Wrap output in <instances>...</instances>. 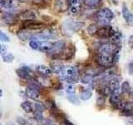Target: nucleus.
Here are the masks:
<instances>
[{
    "mask_svg": "<svg viewBox=\"0 0 133 125\" xmlns=\"http://www.w3.org/2000/svg\"><path fill=\"white\" fill-rule=\"evenodd\" d=\"M0 53H1V45H0Z\"/></svg>",
    "mask_w": 133,
    "mask_h": 125,
    "instance_id": "49530a36",
    "label": "nucleus"
},
{
    "mask_svg": "<svg viewBox=\"0 0 133 125\" xmlns=\"http://www.w3.org/2000/svg\"><path fill=\"white\" fill-rule=\"evenodd\" d=\"M122 92L125 94H131V89L130 86V83L128 82H124L122 84Z\"/></svg>",
    "mask_w": 133,
    "mask_h": 125,
    "instance_id": "a878e982",
    "label": "nucleus"
},
{
    "mask_svg": "<svg viewBox=\"0 0 133 125\" xmlns=\"http://www.w3.org/2000/svg\"><path fill=\"white\" fill-rule=\"evenodd\" d=\"M17 74L18 75V77L21 78L25 79V80H29L32 78L31 75V70L28 68H21L17 70Z\"/></svg>",
    "mask_w": 133,
    "mask_h": 125,
    "instance_id": "ddd939ff",
    "label": "nucleus"
},
{
    "mask_svg": "<svg viewBox=\"0 0 133 125\" xmlns=\"http://www.w3.org/2000/svg\"><path fill=\"white\" fill-rule=\"evenodd\" d=\"M6 125H15V124L14 123H12V122H9V123H8Z\"/></svg>",
    "mask_w": 133,
    "mask_h": 125,
    "instance_id": "37998d69",
    "label": "nucleus"
},
{
    "mask_svg": "<svg viewBox=\"0 0 133 125\" xmlns=\"http://www.w3.org/2000/svg\"><path fill=\"white\" fill-rule=\"evenodd\" d=\"M2 93H3V91H2V89H0V97H1L2 96Z\"/></svg>",
    "mask_w": 133,
    "mask_h": 125,
    "instance_id": "c03bdc74",
    "label": "nucleus"
},
{
    "mask_svg": "<svg viewBox=\"0 0 133 125\" xmlns=\"http://www.w3.org/2000/svg\"><path fill=\"white\" fill-rule=\"evenodd\" d=\"M15 3L12 0H0V11L3 9H10L14 8Z\"/></svg>",
    "mask_w": 133,
    "mask_h": 125,
    "instance_id": "aec40b11",
    "label": "nucleus"
},
{
    "mask_svg": "<svg viewBox=\"0 0 133 125\" xmlns=\"http://www.w3.org/2000/svg\"><path fill=\"white\" fill-rule=\"evenodd\" d=\"M29 45L32 49L38 50V46H39V41H37V39H32L29 43Z\"/></svg>",
    "mask_w": 133,
    "mask_h": 125,
    "instance_id": "2f4dec72",
    "label": "nucleus"
},
{
    "mask_svg": "<svg viewBox=\"0 0 133 125\" xmlns=\"http://www.w3.org/2000/svg\"><path fill=\"white\" fill-rule=\"evenodd\" d=\"M42 125H52V122L50 119H44L42 121Z\"/></svg>",
    "mask_w": 133,
    "mask_h": 125,
    "instance_id": "ea45409f",
    "label": "nucleus"
},
{
    "mask_svg": "<svg viewBox=\"0 0 133 125\" xmlns=\"http://www.w3.org/2000/svg\"><path fill=\"white\" fill-rule=\"evenodd\" d=\"M0 125H2V124H1V123H0Z\"/></svg>",
    "mask_w": 133,
    "mask_h": 125,
    "instance_id": "de8ad7c7",
    "label": "nucleus"
},
{
    "mask_svg": "<svg viewBox=\"0 0 133 125\" xmlns=\"http://www.w3.org/2000/svg\"><path fill=\"white\" fill-rule=\"evenodd\" d=\"M68 98L69 99L70 102H72L75 104H78L79 103V100L77 98V96H75L74 94H70V96H68Z\"/></svg>",
    "mask_w": 133,
    "mask_h": 125,
    "instance_id": "c9c22d12",
    "label": "nucleus"
},
{
    "mask_svg": "<svg viewBox=\"0 0 133 125\" xmlns=\"http://www.w3.org/2000/svg\"><path fill=\"white\" fill-rule=\"evenodd\" d=\"M122 102V97H121V93L118 92V90L112 92L110 97V103L111 105L114 107H120Z\"/></svg>",
    "mask_w": 133,
    "mask_h": 125,
    "instance_id": "9b49d317",
    "label": "nucleus"
},
{
    "mask_svg": "<svg viewBox=\"0 0 133 125\" xmlns=\"http://www.w3.org/2000/svg\"><path fill=\"white\" fill-rule=\"evenodd\" d=\"M26 94L28 97H29L30 98L37 100L40 96V92L38 89H37V87L32 84V85L28 86L26 89Z\"/></svg>",
    "mask_w": 133,
    "mask_h": 125,
    "instance_id": "1a4fd4ad",
    "label": "nucleus"
},
{
    "mask_svg": "<svg viewBox=\"0 0 133 125\" xmlns=\"http://www.w3.org/2000/svg\"><path fill=\"white\" fill-rule=\"evenodd\" d=\"M57 37V33L53 30H50V29H48V30H44L43 32H41L39 33H35L33 34V38L32 39H43V40H46V39H55Z\"/></svg>",
    "mask_w": 133,
    "mask_h": 125,
    "instance_id": "0eeeda50",
    "label": "nucleus"
},
{
    "mask_svg": "<svg viewBox=\"0 0 133 125\" xmlns=\"http://www.w3.org/2000/svg\"><path fill=\"white\" fill-rule=\"evenodd\" d=\"M2 21L6 24H8V25H12V24H14L16 22H17V18L14 14H10V12H6V14H4L2 18H1Z\"/></svg>",
    "mask_w": 133,
    "mask_h": 125,
    "instance_id": "4468645a",
    "label": "nucleus"
},
{
    "mask_svg": "<svg viewBox=\"0 0 133 125\" xmlns=\"http://www.w3.org/2000/svg\"><path fill=\"white\" fill-rule=\"evenodd\" d=\"M122 15L123 18L126 20V22L129 24H132L133 23V16L131 11L128 9V8L126 6V4H124L122 7Z\"/></svg>",
    "mask_w": 133,
    "mask_h": 125,
    "instance_id": "dca6fc26",
    "label": "nucleus"
},
{
    "mask_svg": "<svg viewBox=\"0 0 133 125\" xmlns=\"http://www.w3.org/2000/svg\"><path fill=\"white\" fill-rule=\"evenodd\" d=\"M64 124L65 125H73L72 123L70 122V121H68V119H66V118L64 119Z\"/></svg>",
    "mask_w": 133,
    "mask_h": 125,
    "instance_id": "a19ab883",
    "label": "nucleus"
},
{
    "mask_svg": "<svg viewBox=\"0 0 133 125\" xmlns=\"http://www.w3.org/2000/svg\"><path fill=\"white\" fill-rule=\"evenodd\" d=\"M52 47V43L49 41H43L39 42V46H38V50H40L41 52L44 53H48L50 51V49Z\"/></svg>",
    "mask_w": 133,
    "mask_h": 125,
    "instance_id": "a211bd4d",
    "label": "nucleus"
},
{
    "mask_svg": "<svg viewBox=\"0 0 133 125\" xmlns=\"http://www.w3.org/2000/svg\"><path fill=\"white\" fill-rule=\"evenodd\" d=\"M102 0H85V4L89 8H96L101 3Z\"/></svg>",
    "mask_w": 133,
    "mask_h": 125,
    "instance_id": "bb28decb",
    "label": "nucleus"
},
{
    "mask_svg": "<svg viewBox=\"0 0 133 125\" xmlns=\"http://www.w3.org/2000/svg\"><path fill=\"white\" fill-rule=\"evenodd\" d=\"M62 77L69 83H73L77 81L78 79V71L77 68L74 66L63 67L61 71Z\"/></svg>",
    "mask_w": 133,
    "mask_h": 125,
    "instance_id": "f257e3e1",
    "label": "nucleus"
},
{
    "mask_svg": "<svg viewBox=\"0 0 133 125\" xmlns=\"http://www.w3.org/2000/svg\"><path fill=\"white\" fill-rule=\"evenodd\" d=\"M81 0H69L68 1V8L70 12L72 14H77L80 10Z\"/></svg>",
    "mask_w": 133,
    "mask_h": 125,
    "instance_id": "f8f14e48",
    "label": "nucleus"
},
{
    "mask_svg": "<svg viewBox=\"0 0 133 125\" xmlns=\"http://www.w3.org/2000/svg\"><path fill=\"white\" fill-rule=\"evenodd\" d=\"M22 18L25 20H31V19H35L36 18V14L32 10H28L25 11L22 14Z\"/></svg>",
    "mask_w": 133,
    "mask_h": 125,
    "instance_id": "b1692460",
    "label": "nucleus"
},
{
    "mask_svg": "<svg viewBox=\"0 0 133 125\" xmlns=\"http://www.w3.org/2000/svg\"><path fill=\"white\" fill-rule=\"evenodd\" d=\"M118 53L115 55H105V54H98L97 62L100 66L105 67V68H111L113 66L114 63L117 60Z\"/></svg>",
    "mask_w": 133,
    "mask_h": 125,
    "instance_id": "7ed1b4c3",
    "label": "nucleus"
},
{
    "mask_svg": "<svg viewBox=\"0 0 133 125\" xmlns=\"http://www.w3.org/2000/svg\"><path fill=\"white\" fill-rule=\"evenodd\" d=\"M97 22L102 25H107L113 19L114 14L109 8H102L96 14Z\"/></svg>",
    "mask_w": 133,
    "mask_h": 125,
    "instance_id": "f03ea898",
    "label": "nucleus"
},
{
    "mask_svg": "<svg viewBox=\"0 0 133 125\" xmlns=\"http://www.w3.org/2000/svg\"><path fill=\"white\" fill-rule=\"evenodd\" d=\"M9 37H8L5 33L0 31V41L3 42H9Z\"/></svg>",
    "mask_w": 133,
    "mask_h": 125,
    "instance_id": "f704fd0d",
    "label": "nucleus"
},
{
    "mask_svg": "<svg viewBox=\"0 0 133 125\" xmlns=\"http://www.w3.org/2000/svg\"><path fill=\"white\" fill-rule=\"evenodd\" d=\"M83 25L84 23L82 22H75L72 20H66L65 22L62 23V28L65 30V33H68L72 34V33L77 31L78 29H80Z\"/></svg>",
    "mask_w": 133,
    "mask_h": 125,
    "instance_id": "39448f33",
    "label": "nucleus"
},
{
    "mask_svg": "<svg viewBox=\"0 0 133 125\" xmlns=\"http://www.w3.org/2000/svg\"><path fill=\"white\" fill-rule=\"evenodd\" d=\"M55 8L58 12H65L68 9V0H56Z\"/></svg>",
    "mask_w": 133,
    "mask_h": 125,
    "instance_id": "2eb2a0df",
    "label": "nucleus"
},
{
    "mask_svg": "<svg viewBox=\"0 0 133 125\" xmlns=\"http://www.w3.org/2000/svg\"><path fill=\"white\" fill-rule=\"evenodd\" d=\"M97 28L95 26V25H91V26L88 28V29H87V31H88V33H90L91 35H93L96 33V32H97Z\"/></svg>",
    "mask_w": 133,
    "mask_h": 125,
    "instance_id": "4c0bfd02",
    "label": "nucleus"
},
{
    "mask_svg": "<svg viewBox=\"0 0 133 125\" xmlns=\"http://www.w3.org/2000/svg\"><path fill=\"white\" fill-rule=\"evenodd\" d=\"M21 107H22L23 109L28 113V114H30V113H32L33 111V106L31 102L29 101H25L23 102L22 104H21Z\"/></svg>",
    "mask_w": 133,
    "mask_h": 125,
    "instance_id": "393cba45",
    "label": "nucleus"
},
{
    "mask_svg": "<svg viewBox=\"0 0 133 125\" xmlns=\"http://www.w3.org/2000/svg\"><path fill=\"white\" fill-rule=\"evenodd\" d=\"M36 70L37 72L38 73L42 76L47 77V76H50L52 73V71L48 67L45 66V65H38L36 67Z\"/></svg>",
    "mask_w": 133,
    "mask_h": 125,
    "instance_id": "f3484780",
    "label": "nucleus"
},
{
    "mask_svg": "<svg viewBox=\"0 0 133 125\" xmlns=\"http://www.w3.org/2000/svg\"><path fill=\"white\" fill-rule=\"evenodd\" d=\"M108 87L109 89H111V92H114L118 90L119 87H120V83L119 80L117 78H111L109 81H108Z\"/></svg>",
    "mask_w": 133,
    "mask_h": 125,
    "instance_id": "412c9836",
    "label": "nucleus"
},
{
    "mask_svg": "<svg viewBox=\"0 0 133 125\" xmlns=\"http://www.w3.org/2000/svg\"><path fill=\"white\" fill-rule=\"evenodd\" d=\"M114 33H115L114 29L111 26L104 25L103 27L97 28L95 34H97V36L98 38H101V39H107V38H111L114 34Z\"/></svg>",
    "mask_w": 133,
    "mask_h": 125,
    "instance_id": "423d86ee",
    "label": "nucleus"
},
{
    "mask_svg": "<svg viewBox=\"0 0 133 125\" xmlns=\"http://www.w3.org/2000/svg\"><path fill=\"white\" fill-rule=\"evenodd\" d=\"M41 1L42 0H32V2L35 3H41Z\"/></svg>",
    "mask_w": 133,
    "mask_h": 125,
    "instance_id": "79ce46f5",
    "label": "nucleus"
},
{
    "mask_svg": "<svg viewBox=\"0 0 133 125\" xmlns=\"http://www.w3.org/2000/svg\"><path fill=\"white\" fill-rule=\"evenodd\" d=\"M34 108H35L36 113H43V110H44V106H43V103H35V105H34Z\"/></svg>",
    "mask_w": 133,
    "mask_h": 125,
    "instance_id": "473e14b6",
    "label": "nucleus"
},
{
    "mask_svg": "<svg viewBox=\"0 0 133 125\" xmlns=\"http://www.w3.org/2000/svg\"><path fill=\"white\" fill-rule=\"evenodd\" d=\"M95 80V78L91 74L86 73L84 75H82L81 78V82L84 84H89V83H92Z\"/></svg>",
    "mask_w": 133,
    "mask_h": 125,
    "instance_id": "5701e85b",
    "label": "nucleus"
},
{
    "mask_svg": "<svg viewBox=\"0 0 133 125\" xmlns=\"http://www.w3.org/2000/svg\"><path fill=\"white\" fill-rule=\"evenodd\" d=\"M18 1H20V2H25V1H27V0H18Z\"/></svg>",
    "mask_w": 133,
    "mask_h": 125,
    "instance_id": "a18cd8bd",
    "label": "nucleus"
},
{
    "mask_svg": "<svg viewBox=\"0 0 133 125\" xmlns=\"http://www.w3.org/2000/svg\"><path fill=\"white\" fill-rule=\"evenodd\" d=\"M3 61L4 62H7V63H11L12 60L14 59V57L12 55L11 53H5L4 55L3 56Z\"/></svg>",
    "mask_w": 133,
    "mask_h": 125,
    "instance_id": "c756f323",
    "label": "nucleus"
},
{
    "mask_svg": "<svg viewBox=\"0 0 133 125\" xmlns=\"http://www.w3.org/2000/svg\"><path fill=\"white\" fill-rule=\"evenodd\" d=\"M63 64H62L60 61H55L53 62L52 64H51V71H52L53 73H60L62 69L63 68Z\"/></svg>",
    "mask_w": 133,
    "mask_h": 125,
    "instance_id": "4be33fe9",
    "label": "nucleus"
},
{
    "mask_svg": "<svg viewBox=\"0 0 133 125\" xmlns=\"http://www.w3.org/2000/svg\"><path fill=\"white\" fill-rule=\"evenodd\" d=\"M23 27L24 28H30V29H38L44 27V24L42 23L37 22L34 19L31 20H25V22L23 23Z\"/></svg>",
    "mask_w": 133,
    "mask_h": 125,
    "instance_id": "9d476101",
    "label": "nucleus"
},
{
    "mask_svg": "<svg viewBox=\"0 0 133 125\" xmlns=\"http://www.w3.org/2000/svg\"><path fill=\"white\" fill-rule=\"evenodd\" d=\"M119 52L117 45L112 43H105L99 46L98 54H105V55H115Z\"/></svg>",
    "mask_w": 133,
    "mask_h": 125,
    "instance_id": "20e7f679",
    "label": "nucleus"
},
{
    "mask_svg": "<svg viewBox=\"0 0 133 125\" xmlns=\"http://www.w3.org/2000/svg\"><path fill=\"white\" fill-rule=\"evenodd\" d=\"M105 103H106V98H105V96L100 95L99 97L97 98V104L98 106L102 107V106L104 105V104H105Z\"/></svg>",
    "mask_w": 133,
    "mask_h": 125,
    "instance_id": "7c9ffc66",
    "label": "nucleus"
},
{
    "mask_svg": "<svg viewBox=\"0 0 133 125\" xmlns=\"http://www.w3.org/2000/svg\"><path fill=\"white\" fill-rule=\"evenodd\" d=\"M65 46H66V43L64 41H62V40L57 41L55 43H52V47L50 49L48 53L51 54V55H58V54H60L63 52Z\"/></svg>",
    "mask_w": 133,
    "mask_h": 125,
    "instance_id": "6e6552de",
    "label": "nucleus"
},
{
    "mask_svg": "<svg viewBox=\"0 0 133 125\" xmlns=\"http://www.w3.org/2000/svg\"><path fill=\"white\" fill-rule=\"evenodd\" d=\"M66 92L68 93V94H74L75 93V87L72 83H70L66 88Z\"/></svg>",
    "mask_w": 133,
    "mask_h": 125,
    "instance_id": "72a5a7b5",
    "label": "nucleus"
},
{
    "mask_svg": "<svg viewBox=\"0 0 133 125\" xmlns=\"http://www.w3.org/2000/svg\"><path fill=\"white\" fill-rule=\"evenodd\" d=\"M43 114L42 113H35V115H34V119L36 120V121H37V122H42V121L43 120Z\"/></svg>",
    "mask_w": 133,
    "mask_h": 125,
    "instance_id": "e433bc0d",
    "label": "nucleus"
},
{
    "mask_svg": "<svg viewBox=\"0 0 133 125\" xmlns=\"http://www.w3.org/2000/svg\"><path fill=\"white\" fill-rule=\"evenodd\" d=\"M33 34H34V33H32L26 30H23L18 33V37L20 40L27 41V40H32L33 38Z\"/></svg>",
    "mask_w": 133,
    "mask_h": 125,
    "instance_id": "6ab92c4d",
    "label": "nucleus"
},
{
    "mask_svg": "<svg viewBox=\"0 0 133 125\" xmlns=\"http://www.w3.org/2000/svg\"><path fill=\"white\" fill-rule=\"evenodd\" d=\"M17 119H18L17 121H18V123L20 125H26V123H27V120L25 119V118H22V117H20V118L18 117V118H17Z\"/></svg>",
    "mask_w": 133,
    "mask_h": 125,
    "instance_id": "58836bf2",
    "label": "nucleus"
},
{
    "mask_svg": "<svg viewBox=\"0 0 133 125\" xmlns=\"http://www.w3.org/2000/svg\"><path fill=\"white\" fill-rule=\"evenodd\" d=\"M121 37H122V34H121V33H114V34L111 37V43L116 44V43L120 41Z\"/></svg>",
    "mask_w": 133,
    "mask_h": 125,
    "instance_id": "c85d7f7f",
    "label": "nucleus"
},
{
    "mask_svg": "<svg viewBox=\"0 0 133 125\" xmlns=\"http://www.w3.org/2000/svg\"><path fill=\"white\" fill-rule=\"evenodd\" d=\"M91 97V92L90 90L86 89V90L82 92V93H81V99L82 100L86 101V100H88Z\"/></svg>",
    "mask_w": 133,
    "mask_h": 125,
    "instance_id": "cd10ccee",
    "label": "nucleus"
}]
</instances>
